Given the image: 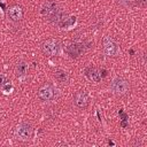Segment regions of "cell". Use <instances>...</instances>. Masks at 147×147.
I'll use <instances>...</instances> for the list:
<instances>
[{"label": "cell", "instance_id": "7a4b0ae2", "mask_svg": "<svg viewBox=\"0 0 147 147\" xmlns=\"http://www.w3.org/2000/svg\"><path fill=\"white\" fill-rule=\"evenodd\" d=\"M33 133V129L31 126V124L26 123V122H22L16 126L15 130V137L17 140L21 141H28L31 139Z\"/></svg>", "mask_w": 147, "mask_h": 147}, {"label": "cell", "instance_id": "3957f363", "mask_svg": "<svg viewBox=\"0 0 147 147\" xmlns=\"http://www.w3.org/2000/svg\"><path fill=\"white\" fill-rule=\"evenodd\" d=\"M61 45L56 39H46L41 44V51L45 55L48 56H55L60 53Z\"/></svg>", "mask_w": 147, "mask_h": 147}, {"label": "cell", "instance_id": "277c9868", "mask_svg": "<svg viewBox=\"0 0 147 147\" xmlns=\"http://www.w3.org/2000/svg\"><path fill=\"white\" fill-rule=\"evenodd\" d=\"M102 46H103V53L106 56L109 57H115L119 53V46L116 41H114L110 37H105L102 40Z\"/></svg>", "mask_w": 147, "mask_h": 147}, {"label": "cell", "instance_id": "5bb4252c", "mask_svg": "<svg viewBox=\"0 0 147 147\" xmlns=\"http://www.w3.org/2000/svg\"><path fill=\"white\" fill-rule=\"evenodd\" d=\"M115 2L121 6H127V5H130L131 0H115Z\"/></svg>", "mask_w": 147, "mask_h": 147}, {"label": "cell", "instance_id": "52a82bcc", "mask_svg": "<svg viewBox=\"0 0 147 147\" xmlns=\"http://www.w3.org/2000/svg\"><path fill=\"white\" fill-rule=\"evenodd\" d=\"M8 17L13 22H20L23 18V9L20 5H13L8 8Z\"/></svg>", "mask_w": 147, "mask_h": 147}, {"label": "cell", "instance_id": "4fadbf2b", "mask_svg": "<svg viewBox=\"0 0 147 147\" xmlns=\"http://www.w3.org/2000/svg\"><path fill=\"white\" fill-rule=\"evenodd\" d=\"M7 84H9V80H8V77L5 75V74H2V72H0V87L2 88V87H5Z\"/></svg>", "mask_w": 147, "mask_h": 147}, {"label": "cell", "instance_id": "8992f818", "mask_svg": "<svg viewBox=\"0 0 147 147\" xmlns=\"http://www.w3.org/2000/svg\"><path fill=\"white\" fill-rule=\"evenodd\" d=\"M74 103L76 107H78L80 109H85L90 103V98H88L87 93L84 91L76 92V94L74 96Z\"/></svg>", "mask_w": 147, "mask_h": 147}, {"label": "cell", "instance_id": "7c38bea8", "mask_svg": "<svg viewBox=\"0 0 147 147\" xmlns=\"http://www.w3.org/2000/svg\"><path fill=\"white\" fill-rule=\"evenodd\" d=\"M54 77H55V79L57 80V83H60V84H62V85H65V84H68V82H69V75H68V72H65L64 70H57V71H55Z\"/></svg>", "mask_w": 147, "mask_h": 147}, {"label": "cell", "instance_id": "ba28073f", "mask_svg": "<svg viewBox=\"0 0 147 147\" xmlns=\"http://www.w3.org/2000/svg\"><path fill=\"white\" fill-rule=\"evenodd\" d=\"M85 76L91 80V82H94V83H99L101 80V78L103 77L101 75V71L94 67H88L85 69Z\"/></svg>", "mask_w": 147, "mask_h": 147}, {"label": "cell", "instance_id": "5b68a950", "mask_svg": "<svg viewBox=\"0 0 147 147\" xmlns=\"http://www.w3.org/2000/svg\"><path fill=\"white\" fill-rule=\"evenodd\" d=\"M54 95H55L54 88L49 84L42 85L38 91V98L42 101H51V100L54 99Z\"/></svg>", "mask_w": 147, "mask_h": 147}, {"label": "cell", "instance_id": "8fae6325", "mask_svg": "<svg viewBox=\"0 0 147 147\" xmlns=\"http://www.w3.org/2000/svg\"><path fill=\"white\" fill-rule=\"evenodd\" d=\"M28 69H29V65L25 61H20L16 63L15 65V75L17 77H23L26 75L28 72Z\"/></svg>", "mask_w": 147, "mask_h": 147}, {"label": "cell", "instance_id": "9a60e30c", "mask_svg": "<svg viewBox=\"0 0 147 147\" xmlns=\"http://www.w3.org/2000/svg\"><path fill=\"white\" fill-rule=\"evenodd\" d=\"M136 3H137L139 7L145 8V7L147 6V0H137V1H136Z\"/></svg>", "mask_w": 147, "mask_h": 147}, {"label": "cell", "instance_id": "6da1fadb", "mask_svg": "<svg viewBox=\"0 0 147 147\" xmlns=\"http://www.w3.org/2000/svg\"><path fill=\"white\" fill-rule=\"evenodd\" d=\"M110 91L118 96L126 95L130 92V83L123 77H115L110 83Z\"/></svg>", "mask_w": 147, "mask_h": 147}, {"label": "cell", "instance_id": "30bf717a", "mask_svg": "<svg viewBox=\"0 0 147 147\" xmlns=\"http://www.w3.org/2000/svg\"><path fill=\"white\" fill-rule=\"evenodd\" d=\"M83 52H84V46H83V44L74 42V44H69L68 47H67V53H68L71 57H78Z\"/></svg>", "mask_w": 147, "mask_h": 147}, {"label": "cell", "instance_id": "9c48e42d", "mask_svg": "<svg viewBox=\"0 0 147 147\" xmlns=\"http://www.w3.org/2000/svg\"><path fill=\"white\" fill-rule=\"evenodd\" d=\"M56 10H57V5L54 2V1H47L44 6H42V8H41V14L44 15V16H46V17H48V20L56 13Z\"/></svg>", "mask_w": 147, "mask_h": 147}]
</instances>
